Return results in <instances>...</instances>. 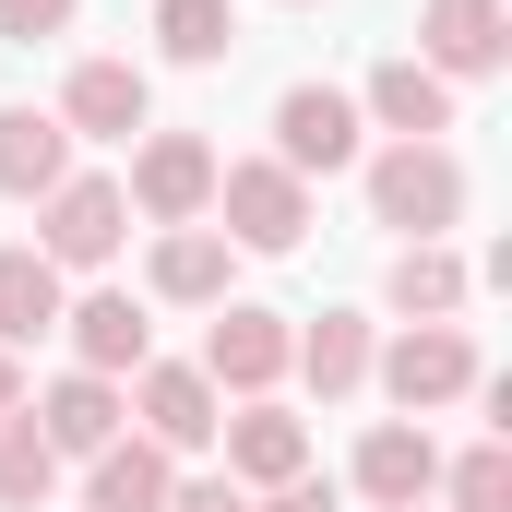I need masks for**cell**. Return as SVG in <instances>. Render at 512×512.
Returning <instances> with one entry per match:
<instances>
[{
	"label": "cell",
	"mask_w": 512,
	"mask_h": 512,
	"mask_svg": "<svg viewBox=\"0 0 512 512\" xmlns=\"http://www.w3.org/2000/svg\"><path fill=\"white\" fill-rule=\"evenodd\" d=\"M441 501L453 512H512V441H477L465 465H441Z\"/></svg>",
	"instance_id": "cell-24"
},
{
	"label": "cell",
	"mask_w": 512,
	"mask_h": 512,
	"mask_svg": "<svg viewBox=\"0 0 512 512\" xmlns=\"http://www.w3.org/2000/svg\"><path fill=\"white\" fill-rule=\"evenodd\" d=\"M370 215L405 227V239L465 227V155H441V143H382V155H370Z\"/></svg>",
	"instance_id": "cell-3"
},
{
	"label": "cell",
	"mask_w": 512,
	"mask_h": 512,
	"mask_svg": "<svg viewBox=\"0 0 512 512\" xmlns=\"http://www.w3.org/2000/svg\"><path fill=\"white\" fill-rule=\"evenodd\" d=\"M358 120H382L393 143H441V131H453V84H441L429 60H382L370 96H358Z\"/></svg>",
	"instance_id": "cell-15"
},
{
	"label": "cell",
	"mask_w": 512,
	"mask_h": 512,
	"mask_svg": "<svg viewBox=\"0 0 512 512\" xmlns=\"http://www.w3.org/2000/svg\"><path fill=\"white\" fill-rule=\"evenodd\" d=\"M72 179V131H60V108H0V191L12 203H48Z\"/></svg>",
	"instance_id": "cell-16"
},
{
	"label": "cell",
	"mask_w": 512,
	"mask_h": 512,
	"mask_svg": "<svg viewBox=\"0 0 512 512\" xmlns=\"http://www.w3.org/2000/svg\"><path fill=\"white\" fill-rule=\"evenodd\" d=\"M120 239H131L120 179H60V191L36 203V251L60 262V274H96V262H120Z\"/></svg>",
	"instance_id": "cell-5"
},
{
	"label": "cell",
	"mask_w": 512,
	"mask_h": 512,
	"mask_svg": "<svg viewBox=\"0 0 512 512\" xmlns=\"http://www.w3.org/2000/svg\"><path fill=\"white\" fill-rule=\"evenodd\" d=\"M274 167H286V179H334V167H358V96H334V84H286V96H274Z\"/></svg>",
	"instance_id": "cell-7"
},
{
	"label": "cell",
	"mask_w": 512,
	"mask_h": 512,
	"mask_svg": "<svg viewBox=\"0 0 512 512\" xmlns=\"http://www.w3.org/2000/svg\"><path fill=\"white\" fill-rule=\"evenodd\" d=\"M465 286H477V274L441 251V239H405V251H393V274H382V298L405 310V322H453V310H465Z\"/></svg>",
	"instance_id": "cell-19"
},
{
	"label": "cell",
	"mask_w": 512,
	"mask_h": 512,
	"mask_svg": "<svg viewBox=\"0 0 512 512\" xmlns=\"http://www.w3.org/2000/svg\"><path fill=\"white\" fill-rule=\"evenodd\" d=\"M60 262L36 251V239H12L0 251V346H36V334H60Z\"/></svg>",
	"instance_id": "cell-17"
},
{
	"label": "cell",
	"mask_w": 512,
	"mask_h": 512,
	"mask_svg": "<svg viewBox=\"0 0 512 512\" xmlns=\"http://www.w3.org/2000/svg\"><path fill=\"white\" fill-rule=\"evenodd\" d=\"M370 382H382L405 417H429V405H465L489 370H477V334H465V322H405L393 346H370Z\"/></svg>",
	"instance_id": "cell-1"
},
{
	"label": "cell",
	"mask_w": 512,
	"mask_h": 512,
	"mask_svg": "<svg viewBox=\"0 0 512 512\" xmlns=\"http://www.w3.org/2000/svg\"><path fill=\"white\" fill-rule=\"evenodd\" d=\"M203 215H227L215 227L227 251H298L310 239V179H286L274 155H239V167H215V203Z\"/></svg>",
	"instance_id": "cell-4"
},
{
	"label": "cell",
	"mask_w": 512,
	"mask_h": 512,
	"mask_svg": "<svg viewBox=\"0 0 512 512\" xmlns=\"http://www.w3.org/2000/svg\"><path fill=\"white\" fill-rule=\"evenodd\" d=\"M155 48L167 60H227L239 48V12L227 0H155Z\"/></svg>",
	"instance_id": "cell-23"
},
{
	"label": "cell",
	"mask_w": 512,
	"mask_h": 512,
	"mask_svg": "<svg viewBox=\"0 0 512 512\" xmlns=\"http://www.w3.org/2000/svg\"><path fill=\"white\" fill-rule=\"evenodd\" d=\"M215 441H227V477H239V489H286V477H310V429H298L274 393H262V405H239Z\"/></svg>",
	"instance_id": "cell-13"
},
{
	"label": "cell",
	"mask_w": 512,
	"mask_h": 512,
	"mask_svg": "<svg viewBox=\"0 0 512 512\" xmlns=\"http://www.w3.org/2000/svg\"><path fill=\"white\" fill-rule=\"evenodd\" d=\"M84 0H0V36H60Z\"/></svg>",
	"instance_id": "cell-25"
},
{
	"label": "cell",
	"mask_w": 512,
	"mask_h": 512,
	"mask_svg": "<svg viewBox=\"0 0 512 512\" xmlns=\"http://www.w3.org/2000/svg\"><path fill=\"white\" fill-rule=\"evenodd\" d=\"M167 453L155 441H108V453H84V512H167Z\"/></svg>",
	"instance_id": "cell-18"
},
{
	"label": "cell",
	"mask_w": 512,
	"mask_h": 512,
	"mask_svg": "<svg viewBox=\"0 0 512 512\" xmlns=\"http://www.w3.org/2000/svg\"><path fill=\"white\" fill-rule=\"evenodd\" d=\"M24 417L48 429V453H60V465H84V453H108V441H120L131 405H120V382H96V370H60V382L36 393Z\"/></svg>",
	"instance_id": "cell-12"
},
{
	"label": "cell",
	"mask_w": 512,
	"mask_h": 512,
	"mask_svg": "<svg viewBox=\"0 0 512 512\" xmlns=\"http://www.w3.org/2000/svg\"><path fill=\"white\" fill-rule=\"evenodd\" d=\"M286 358H298V322L286 310H262V298H215V322H203V382L239 393V405H262V393L286 382Z\"/></svg>",
	"instance_id": "cell-2"
},
{
	"label": "cell",
	"mask_w": 512,
	"mask_h": 512,
	"mask_svg": "<svg viewBox=\"0 0 512 512\" xmlns=\"http://www.w3.org/2000/svg\"><path fill=\"white\" fill-rule=\"evenodd\" d=\"M60 131H72V143H131V131H155V72H143V60H72Z\"/></svg>",
	"instance_id": "cell-9"
},
{
	"label": "cell",
	"mask_w": 512,
	"mask_h": 512,
	"mask_svg": "<svg viewBox=\"0 0 512 512\" xmlns=\"http://www.w3.org/2000/svg\"><path fill=\"white\" fill-rule=\"evenodd\" d=\"M60 334H72V370H96V382H120V370L155 358V322H143V298H120V286L72 298V310H60Z\"/></svg>",
	"instance_id": "cell-11"
},
{
	"label": "cell",
	"mask_w": 512,
	"mask_h": 512,
	"mask_svg": "<svg viewBox=\"0 0 512 512\" xmlns=\"http://www.w3.org/2000/svg\"><path fill=\"white\" fill-rule=\"evenodd\" d=\"M155 298L215 310V298H227V239H215V227H167V239H155Z\"/></svg>",
	"instance_id": "cell-21"
},
{
	"label": "cell",
	"mask_w": 512,
	"mask_h": 512,
	"mask_svg": "<svg viewBox=\"0 0 512 512\" xmlns=\"http://www.w3.org/2000/svg\"><path fill=\"white\" fill-rule=\"evenodd\" d=\"M417 60H429L441 84H489L512 60V12L501 0H429V12H417Z\"/></svg>",
	"instance_id": "cell-10"
},
{
	"label": "cell",
	"mask_w": 512,
	"mask_h": 512,
	"mask_svg": "<svg viewBox=\"0 0 512 512\" xmlns=\"http://www.w3.org/2000/svg\"><path fill=\"white\" fill-rule=\"evenodd\" d=\"M120 203H143L155 227H203V203H215V143H203V131H143Z\"/></svg>",
	"instance_id": "cell-6"
},
{
	"label": "cell",
	"mask_w": 512,
	"mask_h": 512,
	"mask_svg": "<svg viewBox=\"0 0 512 512\" xmlns=\"http://www.w3.org/2000/svg\"><path fill=\"white\" fill-rule=\"evenodd\" d=\"M405 512H429V501H405Z\"/></svg>",
	"instance_id": "cell-29"
},
{
	"label": "cell",
	"mask_w": 512,
	"mask_h": 512,
	"mask_svg": "<svg viewBox=\"0 0 512 512\" xmlns=\"http://www.w3.org/2000/svg\"><path fill=\"white\" fill-rule=\"evenodd\" d=\"M286 370L322 393V405H334V393H358V382H370V322H358V310H322V322L298 334V358H286Z\"/></svg>",
	"instance_id": "cell-20"
},
{
	"label": "cell",
	"mask_w": 512,
	"mask_h": 512,
	"mask_svg": "<svg viewBox=\"0 0 512 512\" xmlns=\"http://www.w3.org/2000/svg\"><path fill=\"white\" fill-rule=\"evenodd\" d=\"M60 501V453H48V429L12 405L0 417V512H48Z\"/></svg>",
	"instance_id": "cell-22"
},
{
	"label": "cell",
	"mask_w": 512,
	"mask_h": 512,
	"mask_svg": "<svg viewBox=\"0 0 512 512\" xmlns=\"http://www.w3.org/2000/svg\"><path fill=\"white\" fill-rule=\"evenodd\" d=\"M12 405H24V358L0 346V417H12Z\"/></svg>",
	"instance_id": "cell-28"
},
{
	"label": "cell",
	"mask_w": 512,
	"mask_h": 512,
	"mask_svg": "<svg viewBox=\"0 0 512 512\" xmlns=\"http://www.w3.org/2000/svg\"><path fill=\"white\" fill-rule=\"evenodd\" d=\"M429 489H441V441H429L417 417H382V429L358 441V501L405 512V501H429Z\"/></svg>",
	"instance_id": "cell-14"
},
{
	"label": "cell",
	"mask_w": 512,
	"mask_h": 512,
	"mask_svg": "<svg viewBox=\"0 0 512 512\" xmlns=\"http://www.w3.org/2000/svg\"><path fill=\"white\" fill-rule=\"evenodd\" d=\"M120 405L143 417V441H155V453H203V441L227 429V393L203 382V370H179V358H143Z\"/></svg>",
	"instance_id": "cell-8"
},
{
	"label": "cell",
	"mask_w": 512,
	"mask_h": 512,
	"mask_svg": "<svg viewBox=\"0 0 512 512\" xmlns=\"http://www.w3.org/2000/svg\"><path fill=\"white\" fill-rule=\"evenodd\" d=\"M262 512H346V501H334L322 477H286V489H274V501H262Z\"/></svg>",
	"instance_id": "cell-27"
},
{
	"label": "cell",
	"mask_w": 512,
	"mask_h": 512,
	"mask_svg": "<svg viewBox=\"0 0 512 512\" xmlns=\"http://www.w3.org/2000/svg\"><path fill=\"white\" fill-rule=\"evenodd\" d=\"M167 512H251V501H239V477H191V489H167Z\"/></svg>",
	"instance_id": "cell-26"
}]
</instances>
